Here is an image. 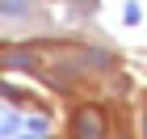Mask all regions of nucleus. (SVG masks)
I'll use <instances>...</instances> for the list:
<instances>
[{
  "label": "nucleus",
  "instance_id": "nucleus-1",
  "mask_svg": "<svg viewBox=\"0 0 147 139\" xmlns=\"http://www.w3.org/2000/svg\"><path fill=\"white\" fill-rule=\"evenodd\" d=\"M80 131H84V135H88V131H92V135H97V131H101V118H97V114H84V118H80Z\"/></svg>",
  "mask_w": 147,
  "mask_h": 139
}]
</instances>
